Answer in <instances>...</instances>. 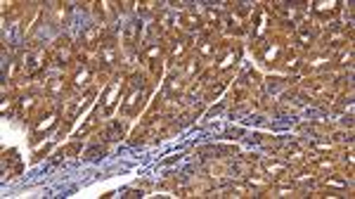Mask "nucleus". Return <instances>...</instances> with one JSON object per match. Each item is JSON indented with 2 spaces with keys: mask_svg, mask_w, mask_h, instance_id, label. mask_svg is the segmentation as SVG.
I'll return each mask as SVG.
<instances>
[{
  "mask_svg": "<svg viewBox=\"0 0 355 199\" xmlns=\"http://www.w3.org/2000/svg\"><path fill=\"white\" fill-rule=\"evenodd\" d=\"M2 173H5V178H12V173L15 176L21 173V159H19V154L15 149L5 152V157H2Z\"/></svg>",
  "mask_w": 355,
  "mask_h": 199,
  "instance_id": "nucleus-1",
  "label": "nucleus"
},
{
  "mask_svg": "<svg viewBox=\"0 0 355 199\" xmlns=\"http://www.w3.org/2000/svg\"><path fill=\"white\" fill-rule=\"evenodd\" d=\"M100 59H102V64H105V67H111V64L116 62V43H114V38H106L105 43H102Z\"/></svg>",
  "mask_w": 355,
  "mask_h": 199,
  "instance_id": "nucleus-2",
  "label": "nucleus"
},
{
  "mask_svg": "<svg viewBox=\"0 0 355 199\" xmlns=\"http://www.w3.org/2000/svg\"><path fill=\"white\" fill-rule=\"evenodd\" d=\"M54 124H57V114H43L40 119H38V124H36V128H34V140H40L43 138V130H50V128H54Z\"/></svg>",
  "mask_w": 355,
  "mask_h": 199,
  "instance_id": "nucleus-3",
  "label": "nucleus"
},
{
  "mask_svg": "<svg viewBox=\"0 0 355 199\" xmlns=\"http://www.w3.org/2000/svg\"><path fill=\"white\" fill-rule=\"evenodd\" d=\"M133 86H135V83H133ZM142 95H144V92H142V86L140 88L135 86V88L130 90V95H128V100H125V105H124L125 114H138V107H140V102H142Z\"/></svg>",
  "mask_w": 355,
  "mask_h": 199,
  "instance_id": "nucleus-4",
  "label": "nucleus"
},
{
  "mask_svg": "<svg viewBox=\"0 0 355 199\" xmlns=\"http://www.w3.org/2000/svg\"><path fill=\"white\" fill-rule=\"evenodd\" d=\"M140 31H142V24L140 19H130L128 24H125V31H124V38L128 45H133L138 38H140Z\"/></svg>",
  "mask_w": 355,
  "mask_h": 199,
  "instance_id": "nucleus-5",
  "label": "nucleus"
},
{
  "mask_svg": "<svg viewBox=\"0 0 355 199\" xmlns=\"http://www.w3.org/2000/svg\"><path fill=\"white\" fill-rule=\"evenodd\" d=\"M43 62H45V53H40V50L29 53L26 54V64H24V69H26L29 73H36L40 67H43Z\"/></svg>",
  "mask_w": 355,
  "mask_h": 199,
  "instance_id": "nucleus-6",
  "label": "nucleus"
},
{
  "mask_svg": "<svg viewBox=\"0 0 355 199\" xmlns=\"http://www.w3.org/2000/svg\"><path fill=\"white\" fill-rule=\"evenodd\" d=\"M346 43V34H343V29H338V26H334L327 36H324V45L327 48H338V45H343Z\"/></svg>",
  "mask_w": 355,
  "mask_h": 199,
  "instance_id": "nucleus-7",
  "label": "nucleus"
},
{
  "mask_svg": "<svg viewBox=\"0 0 355 199\" xmlns=\"http://www.w3.org/2000/svg\"><path fill=\"white\" fill-rule=\"evenodd\" d=\"M180 21H182V26H185L187 31H199V29L204 26V19L199 17L196 12H185Z\"/></svg>",
  "mask_w": 355,
  "mask_h": 199,
  "instance_id": "nucleus-8",
  "label": "nucleus"
},
{
  "mask_svg": "<svg viewBox=\"0 0 355 199\" xmlns=\"http://www.w3.org/2000/svg\"><path fill=\"white\" fill-rule=\"evenodd\" d=\"M228 29L232 34H244V15L242 12H230L228 15Z\"/></svg>",
  "mask_w": 355,
  "mask_h": 199,
  "instance_id": "nucleus-9",
  "label": "nucleus"
},
{
  "mask_svg": "<svg viewBox=\"0 0 355 199\" xmlns=\"http://www.w3.org/2000/svg\"><path fill=\"white\" fill-rule=\"evenodd\" d=\"M119 95H121V83H111V86H109V90H106V100H105V111H106V114L114 109L116 100H119Z\"/></svg>",
  "mask_w": 355,
  "mask_h": 199,
  "instance_id": "nucleus-10",
  "label": "nucleus"
},
{
  "mask_svg": "<svg viewBox=\"0 0 355 199\" xmlns=\"http://www.w3.org/2000/svg\"><path fill=\"white\" fill-rule=\"evenodd\" d=\"M182 88H185V83L178 78V73H173V76H168V81H166V90H168V95L176 100V97H180L182 95Z\"/></svg>",
  "mask_w": 355,
  "mask_h": 199,
  "instance_id": "nucleus-11",
  "label": "nucleus"
},
{
  "mask_svg": "<svg viewBox=\"0 0 355 199\" xmlns=\"http://www.w3.org/2000/svg\"><path fill=\"white\" fill-rule=\"evenodd\" d=\"M90 78H92V69L90 67H83V69H78V72L73 73V88H83V86H88Z\"/></svg>",
  "mask_w": 355,
  "mask_h": 199,
  "instance_id": "nucleus-12",
  "label": "nucleus"
},
{
  "mask_svg": "<svg viewBox=\"0 0 355 199\" xmlns=\"http://www.w3.org/2000/svg\"><path fill=\"white\" fill-rule=\"evenodd\" d=\"M315 15H320V17H329V15H337L338 12V2H324V0H320V2H315Z\"/></svg>",
  "mask_w": 355,
  "mask_h": 199,
  "instance_id": "nucleus-13",
  "label": "nucleus"
},
{
  "mask_svg": "<svg viewBox=\"0 0 355 199\" xmlns=\"http://www.w3.org/2000/svg\"><path fill=\"white\" fill-rule=\"evenodd\" d=\"M263 171H266L267 176H272V178H282V176H286L289 166L286 163H277V162H267L263 166Z\"/></svg>",
  "mask_w": 355,
  "mask_h": 199,
  "instance_id": "nucleus-14",
  "label": "nucleus"
},
{
  "mask_svg": "<svg viewBox=\"0 0 355 199\" xmlns=\"http://www.w3.org/2000/svg\"><path fill=\"white\" fill-rule=\"evenodd\" d=\"M5 40H7V45H12V48H17L19 43H21V29H19V24H10V26H7Z\"/></svg>",
  "mask_w": 355,
  "mask_h": 199,
  "instance_id": "nucleus-15",
  "label": "nucleus"
},
{
  "mask_svg": "<svg viewBox=\"0 0 355 199\" xmlns=\"http://www.w3.org/2000/svg\"><path fill=\"white\" fill-rule=\"evenodd\" d=\"M187 53V40H173L171 45V62H180Z\"/></svg>",
  "mask_w": 355,
  "mask_h": 199,
  "instance_id": "nucleus-16",
  "label": "nucleus"
},
{
  "mask_svg": "<svg viewBox=\"0 0 355 199\" xmlns=\"http://www.w3.org/2000/svg\"><path fill=\"white\" fill-rule=\"evenodd\" d=\"M296 38H299L301 45H310V43L315 40V31H313L308 24H303V26H299V31H296Z\"/></svg>",
  "mask_w": 355,
  "mask_h": 199,
  "instance_id": "nucleus-17",
  "label": "nucleus"
},
{
  "mask_svg": "<svg viewBox=\"0 0 355 199\" xmlns=\"http://www.w3.org/2000/svg\"><path fill=\"white\" fill-rule=\"evenodd\" d=\"M280 53H282V48L275 45V43H270L266 50H263V62H266V64H275V62L280 59Z\"/></svg>",
  "mask_w": 355,
  "mask_h": 199,
  "instance_id": "nucleus-18",
  "label": "nucleus"
},
{
  "mask_svg": "<svg viewBox=\"0 0 355 199\" xmlns=\"http://www.w3.org/2000/svg\"><path fill=\"white\" fill-rule=\"evenodd\" d=\"M100 38H102V26L92 24V26L88 29V31L83 34V43H86V45H95V43H97Z\"/></svg>",
  "mask_w": 355,
  "mask_h": 199,
  "instance_id": "nucleus-19",
  "label": "nucleus"
},
{
  "mask_svg": "<svg viewBox=\"0 0 355 199\" xmlns=\"http://www.w3.org/2000/svg\"><path fill=\"white\" fill-rule=\"evenodd\" d=\"M237 57H239V54L234 53V50L225 53L223 57H220V62H218V72H228V69H232V67H234V62H237Z\"/></svg>",
  "mask_w": 355,
  "mask_h": 199,
  "instance_id": "nucleus-20",
  "label": "nucleus"
},
{
  "mask_svg": "<svg viewBox=\"0 0 355 199\" xmlns=\"http://www.w3.org/2000/svg\"><path fill=\"white\" fill-rule=\"evenodd\" d=\"M157 26H159V31H166V29H171V26H173V12L163 10L159 17H157Z\"/></svg>",
  "mask_w": 355,
  "mask_h": 199,
  "instance_id": "nucleus-21",
  "label": "nucleus"
},
{
  "mask_svg": "<svg viewBox=\"0 0 355 199\" xmlns=\"http://www.w3.org/2000/svg\"><path fill=\"white\" fill-rule=\"evenodd\" d=\"M329 54H313L310 59H308V64L313 67V69H324V67H329Z\"/></svg>",
  "mask_w": 355,
  "mask_h": 199,
  "instance_id": "nucleus-22",
  "label": "nucleus"
},
{
  "mask_svg": "<svg viewBox=\"0 0 355 199\" xmlns=\"http://www.w3.org/2000/svg\"><path fill=\"white\" fill-rule=\"evenodd\" d=\"M201 69V62L199 59H190L187 64H185V78H195L196 73Z\"/></svg>",
  "mask_w": 355,
  "mask_h": 199,
  "instance_id": "nucleus-23",
  "label": "nucleus"
},
{
  "mask_svg": "<svg viewBox=\"0 0 355 199\" xmlns=\"http://www.w3.org/2000/svg\"><path fill=\"white\" fill-rule=\"evenodd\" d=\"M157 10H159V2H142V5H138V15H140V17L154 15Z\"/></svg>",
  "mask_w": 355,
  "mask_h": 199,
  "instance_id": "nucleus-24",
  "label": "nucleus"
},
{
  "mask_svg": "<svg viewBox=\"0 0 355 199\" xmlns=\"http://www.w3.org/2000/svg\"><path fill=\"white\" fill-rule=\"evenodd\" d=\"M97 12H100V17L102 19H111L114 17V12H116V7H114L111 2H100V5H97Z\"/></svg>",
  "mask_w": 355,
  "mask_h": 199,
  "instance_id": "nucleus-25",
  "label": "nucleus"
},
{
  "mask_svg": "<svg viewBox=\"0 0 355 199\" xmlns=\"http://www.w3.org/2000/svg\"><path fill=\"white\" fill-rule=\"evenodd\" d=\"M213 53H215V43L213 40H201L199 43V54L201 57H213Z\"/></svg>",
  "mask_w": 355,
  "mask_h": 199,
  "instance_id": "nucleus-26",
  "label": "nucleus"
},
{
  "mask_svg": "<svg viewBox=\"0 0 355 199\" xmlns=\"http://www.w3.org/2000/svg\"><path fill=\"white\" fill-rule=\"evenodd\" d=\"M161 54H163V48H161L159 43H152V45L144 48V57H147V59H157Z\"/></svg>",
  "mask_w": 355,
  "mask_h": 199,
  "instance_id": "nucleus-27",
  "label": "nucleus"
},
{
  "mask_svg": "<svg viewBox=\"0 0 355 199\" xmlns=\"http://www.w3.org/2000/svg\"><path fill=\"white\" fill-rule=\"evenodd\" d=\"M121 133H124V128H121V124H116V121H114V124H111V126L106 128V140H119V138H121Z\"/></svg>",
  "mask_w": 355,
  "mask_h": 199,
  "instance_id": "nucleus-28",
  "label": "nucleus"
},
{
  "mask_svg": "<svg viewBox=\"0 0 355 199\" xmlns=\"http://www.w3.org/2000/svg\"><path fill=\"white\" fill-rule=\"evenodd\" d=\"M48 92H50V95L64 92V78H53V81L48 83Z\"/></svg>",
  "mask_w": 355,
  "mask_h": 199,
  "instance_id": "nucleus-29",
  "label": "nucleus"
},
{
  "mask_svg": "<svg viewBox=\"0 0 355 199\" xmlns=\"http://www.w3.org/2000/svg\"><path fill=\"white\" fill-rule=\"evenodd\" d=\"M102 154H105V147H102V145H95V147H90V149L86 152V154H83V157H86L88 162H95V159H100Z\"/></svg>",
  "mask_w": 355,
  "mask_h": 199,
  "instance_id": "nucleus-30",
  "label": "nucleus"
},
{
  "mask_svg": "<svg viewBox=\"0 0 355 199\" xmlns=\"http://www.w3.org/2000/svg\"><path fill=\"white\" fill-rule=\"evenodd\" d=\"M284 67H286V69H299V57H296L294 53H289V54H286V62H284Z\"/></svg>",
  "mask_w": 355,
  "mask_h": 199,
  "instance_id": "nucleus-31",
  "label": "nucleus"
},
{
  "mask_svg": "<svg viewBox=\"0 0 355 199\" xmlns=\"http://www.w3.org/2000/svg\"><path fill=\"white\" fill-rule=\"evenodd\" d=\"M95 124H97V114H92V116H90V119H88V124H86V126H83V128H81V130H78V135L83 138V135L88 133L90 128H95Z\"/></svg>",
  "mask_w": 355,
  "mask_h": 199,
  "instance_id": "nucleus-32",
  "label": "nucleus"
},
{
  "mask_svg": "<svg viewBox=\"0 0 355 199\" xmlns=\"http://www.w3.org/2000/svg\"><path fill=\"white\" fill-rule=\"evenodd\" d=\"M351 59H353V53H343L338 57V64H343V67H348L351 64Z\"/></svg>",
  "mask_w": 355,
  "mask_h": 199,
  "instance_id": "nucleus-33",
  "label": "nucleus"
},
{
  "mask_svg": "<svg viewBox=\"0 0 355 199\" xmlns=\"http://www.w3.org/2000/svg\"><path fill=\"white\" fill-rule=\"evenodd\" d=\"M327 185H332V187H346V181H341V178H329Z\"/></svg>",
  "mask_w": 355,
  "mask_h": 199,
  "instance_id": "nucleus-34",
  "label": "nucleus"
},
{
  "mask_svg": "<svg viewBox=\"0 0 355 199\" xmlns=\"http://www.w3.org/2000/svg\"><path fill=\"white\" fill-rule=\"evenodd\" d=\"M121 197H142V192H135V190H125Z\"/></svg>",
  "mask_w": 355,
  "mask_h": 199,
  "instance_id": "nucleus-35",
  "label": "nucleus"
}]
</instances>
